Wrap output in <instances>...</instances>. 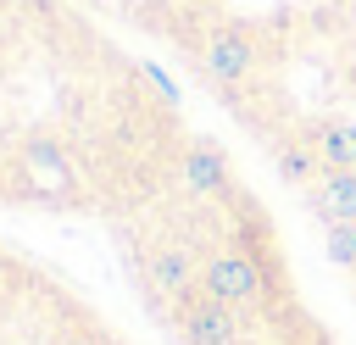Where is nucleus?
Listing matches in <instances>:
<instances>
[{
  "label": "nucleus",
  "mask_w": 356,
  "mask_h": 345,
  "mask_svg": "<svg viewBox=\"0 0 356 345\" xmlns=\"http://www.w3.org/2000/svg\"><path fill=\"white\" fill-rule=\"evenodd\" d=\"M106 245L161 345H345L273 200L217 134L167 189L111 223Z\"/></svg>",
  "instance_id": "3"
},
{
  "label": "nucleus",
  "mask_w": 356,
  "mask_h": 345,
  "mask_svg": "<svg viewBox=\"0 0 356 345\" xmlns=\"http://www.w3.org/2000/svg\"><path fill=\"white\" fill-rule=\"evenodd\" d=\"M178 72L306 211L356 300V0H78Z\"/></svg>",
  "instance_id": "2"
},
{
  "label": "nucleus",
  "mask_w": 356,
  "mask_h": 345,
  "mask_svg": "<svg viewBox=\"0 0 356 345\" xmlns=\"http://www.w3.org/2000/svg\"><path fill=\"white\" fill-rule=\"evenodd\" d=\"M0 345H139L83 284L0 239Z\"/></svg>",
  "instance_id": "4"
},
{
  "label": "nucleus",
  "mask_w": 356,
  "mask_h": 345,
  "mask_svg": "<svg viewBox=\"0 0 356 345\" xmlns=\"http://www.w3.org/2000/svg\"><path fill=\"white\" fill-rule=\"evenodd\" d=\"M211 128L172 72L78 0H0V211L100 234L167 189Z\"/></svg>",
  "instance_id": "1"
}]
</instances>
